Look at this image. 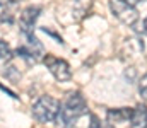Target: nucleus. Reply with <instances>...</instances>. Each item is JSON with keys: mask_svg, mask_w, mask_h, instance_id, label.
I'll return each mask as SVG.
<instances>
[{"mask_svg": "<svg viewBox=\"0 0 147 128\" xmlns=\"http://www.w3.org/2000/svg\"><path fill=\"white\" fill-rule=\"evenodd\" d=\"M12 56V51H10V46L3 40H0V58L2 60H9Z\"/></svg>", "mask_w": 147, "mask_h": 128, "instance_id": "nucleus-10", "label": "nucleus"}, {"mask_svg": "<svg viewBox=\"0 0 147 128\" xmlns=\"http://www.w3.org/2000/svg\"><path fill=\"white\" fill-rule=\"evenodd\" d=\"M111 12L116 15V19L127 26H134L139 19L137 10L134 5H130L127 0H110Z\"/></svg>", "mask_w": 147, "mask_h": 128, "instance_id": "nucleus-3", "label": "nucleus"}, {"mask_svg": "<svg viewBox=\"0 0 147 128\" xmlns=\"http://www.w3.org/2000/svg\"><path fill=\"white\" fill-rule=\"evenodd\" d=\"M139 92H140V96L147 99V75H144L140 80H139Z\"/></svg>", "mask_w": 147, "mask_h": 128, "instance_id": "nucleus-12", "label": "nucleus"}, {"mask_svg": "<svg viewBox=\"0 0 147 128\" xmlns=\"http://www.w3.org/2000/svg\"><path fill=\"white\" fill-rule=\"evenodd\" d=\"M87 7H89V0H75L74 2V12L79 14V17H82L87 12Z\"/></svg>", "mask_w": 147, "mask_h": 128, "instance_id": "nucleus-9", "label": "nucleus"}, {"mask_svg": "<svg viewBox=\"0 0 147 128\" xmlns=\"http://www.w3.org/2000/svg\"><path fill=\"white\" fill-rule=\"evenodd\" d=\"M58 109H60V103L55 97L43 96L33 104V116L41 123H50L57 120Z\"/></svg>", "mask_w": 147, "mask_h": 128, "instance_id": "nucleus-2", "label": "nucleus"}, {"mask_svg": "<svg viewBox=\"0 0 147 128\" xmlns=\"http://www.w3.org/2000/svg\"><path fill=\"white\" fill-rule=\"evenodd\" d=\"M89 128H113L111 125H106V123H101L96 116H92L91 118V127Z\"/></svg>", "mask_w": 147, "mask_h": 128, "instance_id": "nucleus-13", "label": "nucleus"}, {"mask_svg": "<svg viewBox=\"0 0 147 128\" xmlns=\"http://www.w3.org/2000/svg\"><path fill=\"white\" fill-rule=\"evenodd\" d=\"M2 74H3V77H5V79H9L10 82H16V80H19V77H21L19 70H17L14 65L5 67V70H2Z\"/></svg>", "mask_w": 147, "mask_h": 128, "instance_id": "nucleus-8", "label": "nucleus"}, {"mask_svg": "<svg viewBox=\"0 0 147 128\" xmlns=\"http://www.w3.org/2000/svg\"><path fill=\"white\" fill-rule=\"evenodd\" d=\"M45 65L48 67V70L53 74V77L60 82H65V80H70L72 77V72L69 68V63L65 60H60L53 55H46L45 56Z\"/></svg>", "mask_w": 147, "mask_h": 128, "instance_id": "nucleus-4", "label": "nucleus"}, {"mask_svg": "<svg viewBox=\"0 0 147 128\" xmlns=\"http://www.w3.org/2000/svg\"><path fill=\"white\" fill-rule=\"evenodd\" d=\"M144 29L147 31V17H146V21H144Z\"/></svg>", "mask_w": 147, "mask_h": 128, "instance_id": "nucleus-15", "label": "nucleus"}, {"mask_svg": "<svg viewBox=\"0 0 147 128\" xmlns=\"http://www.w3.org/2000/svg\"><path fill=\"white\" fill-rule=\"evenodd\" d=\"M87 111V104L86 99L82 97L80 92H70L67 96V99L63 101V104H60L58 115H57V121L62 128H72L77 120L86 115Z\"/></svg>", "mask_w": 147, "mask_h": 128, "instance_id": "nucleus-1", "label": "nucleus"}, {"mask_svg": "<svg viewBox=\"0 0 147 128\" xmlns=\"http://www.w3.org/2000/svg\"><path fill=\"white\" fill-rule=\"evenodd\" d=\"M39 12H41V7H38V5H31V7L22 10V14H21V33L33 31V26H34L36 19L39 17Z\"/></svg>", "mask_w": 147, "mask_h": 128, "instance_id": "nucleus-5", "label": "nucleus"}, {"mask_svg": "<svg viewBox=\"0 0 147 128\" xmlns=\"http://www.w3.org/2000/svg\"><path fill=\"white\" fill-rule=\"evenodd\" d=\"M130 5H134V3H139V2H144V0H127Z\"/></svg>", "mask_w": 147, "mask_h": 128, "instance_id": "nucleus-14", "label": "nucleus"}, {"mask_svg": "<svg viewBox=\"0 0 147 128\" xmlns=\"http://www.w3.org/2000/svg\"><path fill=\"white\" fill-rule=\"evenodd\" d=\"M130 125H132V128H147V108L146 106H139V108H135L132 111Z\"/></svg>", "mask_w": 147, "mask_h": 128, "instance_id": "nucleus-7", "label": "nucleus"}, {"mask_svg": "<svg viewBox=\"0 0 147 128\" xmlns=\"http://www.w3.org/2000/svg\"><path fill=\"white\" fill-rule=\"evenodd\" d=\"M0 22H2V24L10 26V24H14V15H12L9 10H3V12H2V15H0Z\"/></svg>", "mask_w": 147, "mask_h": 128, "instance_id": "nucleus-11", "label": "nucleus"}, {"mask_svg": "<svg viewBox=\"0 0 147 128\" xmlns=\"http://www.w3.org/2000/svg\"><path fill=\"white\" fill-rule=\"evenodd\" d=\"M132 111L130 108H118V109H110L108 111V121L111 125L115 123H125V121H130L132 118Z\"/></svg>", "mask_w": 147, "mask_h": 128, "instance_id": "nucleus-6", "label": "nucleus"}]
</instances>
